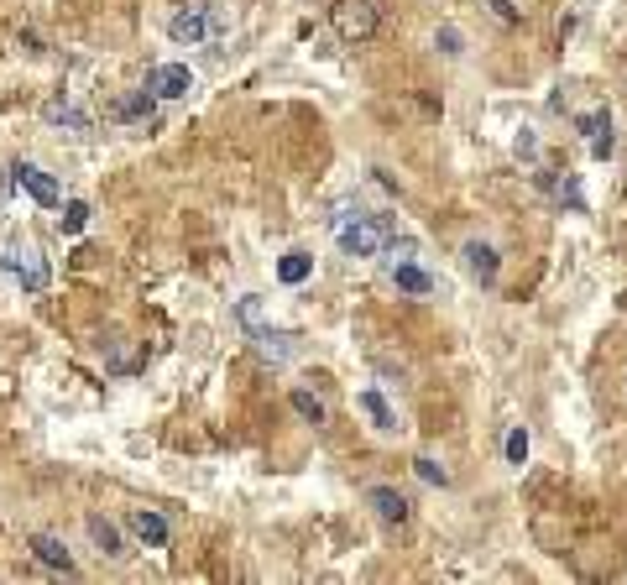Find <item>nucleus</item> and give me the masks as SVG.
<instances>
[{
    "mask_svg": "<svg viewBox=\"0 0 627 585\" xmlns=\"http://www.w3.org/2000/svg\"><path fill=\"white\" fill-rule=\"evenodd\" d=\"M152 115H157L152 89H136V95H126L121 105H115V121H126V126H152Z\"/></svg>",
    "mask_w": 627,
    "mask_h": 585,
    "instance_id": "obj_13",
    "label": "nucleus"
},
{
    "mask_svg": "<svg viewBox=\"0 0 627 585\" xmlns=\"http://www.w3.org/2000/svg\"><path fill=\"white\" fill-rule=\"evenodd\" d=\"M612 152H617V136H612V126H607L601 136H591V157H596V162H607Z\"/></svg>",
    "mask_w": 627,
    "mask_h": 585,
    "instance_id": "obj_25",
    "label": "nucleus"
},
{
    "mask_svg": "<svg viewBox=\"0 0 627 585\" xmlns=\"http://www.w3.org/2000/svg\"><path fill=\"white\" fill-rule=\"evenodd\" d=\"M11 183H16V189L27 194L32 204H42V209H58V204H63L58 178H53V173H42L37 162H11Z\"/></svg>",
    "mask_w": 627,
    "mask_h": 585,
    "instance_id": "obj_6",
    "label": "nucleus"
},
{
    "mask_svg": "<svg viewBox=\"0 0 627 585\" xmlns=\"http://www.w3.org/2000/svg\"><path fill=\"white\" fill-rule=\"evenodd\" d=\"M0 267H6V272L16 277V283L27 288V293H42V288L53 283V267H48V256H42L37 246H21V241H11L6 251H0Z\"/></svg>",
    "mask_w": 627,
    "mask_h": 585,
    "instance_id": "obj_4",
    "label": "nucleus"
},
{
    "mask_svg": "<svg viewBox=\"0 0 627 585\" xmlns=\"http://www.w3.org/2000/svg\"><path fill=\"white\" fill-rule=\"evenodd\" d=\"M335 236L345 256H382L398 246V220L392 215H340Z\"/></svg>",
    "mask_w": 627,
    "mask_h": 585,
    "instance_id": "obj_1",
    "label": "nucleus"
},
{
    "mask_svg": "<svg viewBox=\"0 0 627 585\" xmlns=\"http://www.w3.org/2000/svg\"><path fill=\"white\" fill-rule=\"evenodd\" d=\"M513 152H518V157H539V136H533V131H523L518 142H513Z\"/></svg>",
    "mask_w": 627,
    "mask_h": 585,
    "instance_id": "obj_26",
    "label": "nucleus"
},
{
    "mask_svg": "<svg viewBox=\"0 0 627 585\" xmlns=\"http://www.w3.org/2000/svg\"><path fill=\"white\" fill-rule=\"evenodd\" d=\"M481 11L502 27H523V6H513V0H481Z\"/></svg>",
    "mask_w": 627,
    "mask_h": 585,
    "instance_id": "obj_21",
    "label": "nucleus"
},
{
    "mask_svg": "<svg viewBox=\"0 0 627 585\" xmlns=\"http://www.w3.org/2000/svg\"><path fill=\"white\" fill-rule=\"evenodd\" d=\"M330 21H335L340 42H371V37H377V27H382L371 0H335V6H330Z\"/></svg>",
    "mask_w": 627,
    "mask_h": 585,
    "instance_id": "obj_5",
    "label": "nucleus"
},
{
    "mask_svg": "<svg viewBox=\"0 0 627 585\" xmlns=\"http://www.w3.org/2000/svg\"><path fill=\"white\" fill-rule=\"evenodd\" d=\"M460 262H466V272L476 277L481 288H492V283H497V272H502L497 246H486V241H466V246H460Z\"/></svg>",
    "mask_w": 627,
    "mask_h": 585,
    "instance_id": "obj_9",
    "label": "nucleus"
},
{
    "mask_svg": "<svg viewBox=\"0 0 627 585\" xmlns=\"http://www.w3.org/2000/svg\"><path fill=\"white\" fill-rule=\"evenodd\" d=\"M288 403H293V413L304 418V424H314V429L324 424V418H330V413H324V403H319V397H314V392H304V387H298V392L288 397Z\"/></svg>",
    "mask_w": 627,
    "mask_h": 585,
    "instance_id": "obj_18",
    "label": "nucleus"
},
{
    "mask_svg": "<svg viewBox=\"0 0 627 585\" xmlns=\"http://www.w3.org/2000/svg\"><path fill=\"white\" fill-rule=\"evenodd\" d=\"M502 455H507V465H528V429H523V424H518V429H507Z\"/></svg>",
    "mask_w": 627,
    "mask_h": 585,
    "instance_id": "obj_22",
    "label": "nucleus"
},
{
    "mask_svg": "<svg viewBox=\"0 0 627 585\" xmlns=\"http://www.w3.org/2000/svg\"><path fill=\"white\" fill-rule=\"evenodd\" d=\"M126 528L142 538L147 549H168V538H173V528H168V518L162 512H152V507H136L131 518H126Z\"/></svg>",
    "mask_w": 627,
    "mask_h": 585,
    "instance_id": "obj_11",
    "label": "nucleus"
},
{
    "mask_svg": "<svg viewBox=\"0 0 627 585\" xmlns=\"http://www.w3.org/2000/svg\"><path fill=\"white\" fill-rule=\"evenodd\" d=\"M392 288L413 293V298H429V293H434V277L418 267V262H398V267H392Z\"/></svg>",
    "mask_w": 627,
    "mask_h": 585,
    "instance_id": "obj_15",
    "label": "nucleus"
},
{
    "mask_svg": "<svg viewBox=\"0 0 627 585\" xmlns=\"http://www.w3.org/2000/svg\"><path fill=\"white\" fill-rule=\"evenodd\" d=\"M42 115H48V121L53 126H68V131H95V115H89V110H79L74 100H48V110H42Z\"/></svg>",
    "mask_w": 627,
    "mask_h": 585,
    "instance_id": "obj_14",
    "label": "nucleus"
},
{
    "mask_svg": "<svg viewBox=\"0 0 627 585\" xmlns=\"http://www.w3.org/2000/svg\"><path fill=\"white\" fill-rule=\"evenodd\" d=\"M356 403H361V413L371 418V424H377L382 434H392V429H398V413H392V403H387V397L377 392V387H366L361 397H356Z\"/></svg>",
    "mask_w": 627,
    "mask_h": 585,
    "instance_id": "obj_16",
    "label": "nucleus"
},
{
    "mask_svg": "<svg viewBox=\"0 0 627 585\" xmlns=\"http://www.w3.org/2000/svg\"><path fill=\"white\" fill-rule=\"evenodd\" d=\"M147 89H152L157 100H183L194 89V74L183 63H157L152 74H147Z\"/></svg>",
    "mask_w": 627,
    "mask_h": 585,
    "instance_id": "obj_8",
    "label": "nucleus"
},
{
    "mask_svg": "<svg viewBox=\"0 0 627 585\" xmlns=\"http://www.w3.org/2000/svg\"><path fill=\"white\" fill-rule=\"evenodd\" d=\"M413 476H418V481H429V486H439V491L450 486V471H445V465H439L434 455H418V460H413Z\"/></svg>",
    "mask_w": 627,
    "mask_h": 585,
    "instance_id": "obj_20",
    "label": "nucleus"
},
{
    "mask_svg": "<svg viewBox=\"0 0 627 585\" xmlns=\"http://www.w3.org/2000/svg\"><path fill=\"white\" fill-rule=\"evenodd\" d=\"M434 48L445 53V58H460V53H466V37H460L455 27H439V32H434Z\"/></svg>",
    "mask_w": 627,
    "mask_h": 585,
    "instance_id": "obj_24",
    "label": "nucleus"
},
{
    "mask_svg": "<svg viewBox=\"0 0 627 585\" xmlns=\"http://www.w3.org/2000/svg\"><path fill=\"white\" fill-rule=\"evenodd\" d=\"M84 225H89V204L84 199H68L63 215H58V230H63V236H79Z\"/></svg>",
    "mask_w": 627,
    "mask_h": 585,
    "instance_id": "obj_19",
    "label": "nucleus"
},
{
    "mask_svg": "<svg viewBox=\"0 0 627 585\" xmlns=\"http://www.w3.org/2000/svg\"><path fill=\"white\" fill-rule=\"evenodd\" d=\"M32 554H37V565H48V570H58V575H74V554L63 549V538L32 533Z\"/></svg>",
    "mask_w": 627,
    "mask_h": 585,
    "instance_id": "obj_12",
    "label": "nucleus"
},
{
    "mask_svg": "<svg viewBox=\"0 0 627 585\" xmlns=\"http://www.w3.org/2000/svg\"><path fill=\"white\" fill-rule=\"evenodd\" d=\"M607 126H612V115H607V110H580V115H575V131L586 136V142H591V136H601Z\"/></svg>",
    "mask_w": 627,
    "mask_h": 585,
    "instance_id": "obj_23",
    "label": "nucleus"
},
{
    "mask_svg": "<svg viewBox=\"0 0 627 585\" xmlns=\"http://www.w3.org/2000/svg\"><path fill=\"white\" fill-rule=\"evenodd\" d=\"M84 528H89V538H95V549H100L105 559H115V565H126V559H131V544L121 538V528H115L110 518H100V512H89V518H84Z\"/></svg>",
    "mask_w": 627,
    "mask_h": 585,
    "instance_id": "obj_10",
    "label": "nucleus"
},
{
    "mask_svg": "<svg viewBox=\"0 0 627 585\" xmlns=\"http://www.w3.org/2000/svg\"><path fill=\"white\" fill-rule=\"evenodd\" d=\"M366 507L377 512V518H382L387 528H403V523L413 518V502L403 497L398 486H371V491H366Z\"/></svg>",
    "mask_w": 627,
    "mask_h": 585,
    "instance_id": "obj_7",
    "label": "nucleus"
},
{
    "mask_svg": "<svg viewBox=\"0 0 627 585\" xmlns=\"http://www.w3.org/2000/svg\"><path fill=\"white\" fill-rule=\"evenodd\" d=\"M230 32V16L215 6V0H194V6H183L168 16V37L178 48H204V42H215Z\"/></svg>",
    "mask_w": 627,
    "mask_h": 585,
    "instance_id": "obj_2",
    "label": "nucleus"
},
{
    "mask_svg": "<svg viewBox=\"0 0 627 585\" xmlns=\"http://www.w3.org/2000/svg\"><path fill=\"white\" fill-rule=\"evenodd\" d=\"M309 277H314V256H309V251H288V256H277V283L298 288V283H309Z\"/></svg>",
    "mask_w": 627,
    "mask_h": 585,
    "instance_id": "obj_17",
    "label": "nucleus"
},
{
    "mask_svg": "<svg viewBox=\"0 0 627 585\" xmlns=\"http://www.w3.org/2000/svg\"><path fill=\"white\" fill-rule=\"evenodd\" d=\"M236 319H241V330L251 335V345H257L262 356H272V361H288V356H293V340H298V335L262 324V298H257V293H246V298L236 303Z\"/></svg>",
    "mask_w": 627,
    "mask_h": 585,
    "instance_id": "obj_3",
    "label": "nucleus"
}]
</instances>
